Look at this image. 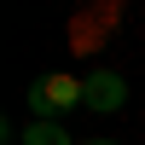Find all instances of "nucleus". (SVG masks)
Segmentation results:
<instances>
[{"instance_id": "obj_1", "label": "nucleus", "mask_w": 145, "mask_h": 145, "mask_svg": "<svg viewBox=\"0 0 145 145\" xmlns=\"http://www.w3.org/2000/svg\"><path fill=\"white\" fill-rule=\"evenodd\" d=\"M81 93H87V81H76V76H41L29 87V110L41 116V122H58L64 110L81 105Z\"/></svg>"}, {"instance_id": "obj_2", "label": "nucleus", "mask_w": 145, "mask_h": 145, "mask_svg": "<svg viewBox=\"0 0 145 145\" xmlns=\"http://www.w3.org/2000/svg\"><path fill=\"white\" fill-rule=\"evenodd\" d=\"M81 105H87V110H99V116L122 110V105H128V81L116 76V70H93V76H87V93H81Z\"/></svg>"}, {"instance_id": "obj_3", "label": "nucleus", "mask_w": 145, "mask_h": 145, "mask_svg": "<svg viewBox=\"0 0 145 145\" xmlns=\"http://www.w3.org/2000/svg\"><path fill=\"white\" fill-rule=\"evenodd\" d=\"M18 145H76V139H70L58 122H41V116H35V122L23 128V139H18Z\"/></svg>"}, {"instance_id": "obj_4", "label": "nucleus", "mask_w": 145, "mask_h": 145, "mask_svg": "<svg viewBox=\"0 0 145 145\" xmlns=\"http://www.w3.org/2000/svg\"><path fill=\"white\" fill-rule=\"evenodd\" d=\"M76 145H116V139H76Z\"/></svg>"}]
</instances>
